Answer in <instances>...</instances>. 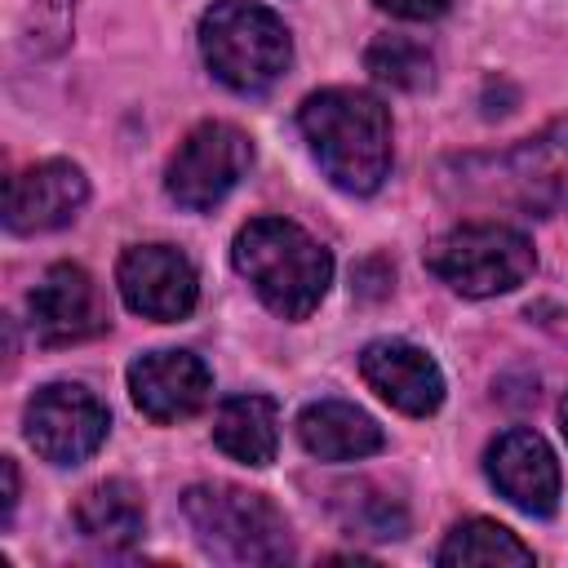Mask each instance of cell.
Segmentation results:
<instances>
[{
	"label": "cell",
	"mask_w": 568,
	"mask_h": 568,
	"mask_svg": "<svg viewBox=\"0 0 568 568\" xmlns=\"http://www.w3.org/2000/svg\"><path fill=\"white\" fill-rule=\"evenodd\" d=\"M302 138L337 191L373 195L390 173V115L364 89L311 93L297 111Z\"/></svg>",
	"instance_id": "obj_1"
},
{
	"label": "cell",
	"mask_w": 568,
	"mask_h": 568,
	"mask_svg": "<svg viewBox=\"0 0 568 568\" xmlns=\"http://www.w3.org/2000/svg\"><path fill=\"white\" fill-rule=\"evenodd\" d=\"M235 271L280 320H306L333 280V257L288 217H253L235 235Z\"/></svg>",
	"instance_id": "obj_2"
},
{
	"label": "cell",
	"mask_w": 568,
	"mask_h": 568,
	"mask_svg": "<svg viewBox=\"0 0 568 568\" xmlns=\"http://www.w3.org/2000/svg\"><path fill=\"white\" fill-rule=\"evenodd\" d=\"M457 195L497 200L524 213H555L568 204V120L546 124L537 138H524L493 160H457Z\"/></svg>",
	"instance_id": "obj_3"
},
{
	"label": "cell",
	"mask_w": 568,
	"mask_h": 568,
	"mask_svg": "<svg viewBox=\"0 0 568 568\" xmlns=\"http://www.w3.org/2000/svg\"><path fill=\"white\" fill-rule=\"evenodd\" d=\"M200 53L226 89L262 93L288 71L293 40H288V27L266 4L217 0L200 18Z\"/></svg>",
	"instance_id": "obj_4"
},
{
	"label": "cell",
	"mask_w": 568,
	"mask_h": 568,
	"mask_svg": "<svg viewBox=\"0 0 568 568\" xmlns=\"http://www.w3.org/2000/svg\"><path fill=\"white\" fill-rule=\"evenodd\" d=\"M182 515L204 546V555L226 564H284L293 555L284 515L248 488L235 484H195L182 497Z\"/></svg>",
	"instance_id": "obj_5"
},
{
	"label": "cell",
	"mask_w": 568,
	"mask_h": 568,
	"mask_svg": "<svg viewBox=\"0 0 568 568\" xmlns=\"http://www.w3.org/2000/svg\"><path fill=\"white\" fill-rule=\"evenodd\" d=\"M426 266L462 297H497L519 288L537 257L524 231L501 222H462L426 248Z\"/></svg>",
	"instance_id": "obj_6"
},
{
	"label": "cell",
	"mask_w": 568,
	"mask_h": 568,
	"mask_svg": "<svg viewBox=\"0 0 568 568\" xmlns=\"http://www.w3.org/2000/svg\"><path fill=\"white\" fill-rule=\"evenodd\" d=\"M248 164H253L248 133L235 129V124H226V120H204L173 151L169 173H164V186H169V195L182 209L204 213V209L222 204L240 186V178L248 173Z\"/></svg>",
	"instance_id": "obj_7"
},
{
	"label": "cell",
	"mask_w": 568,
	"mask_h": 568,
	"mask_svg": "<svg viewBox=\"0 0 568 568\" xmlns=\"http://www.w3.org/2000/svg\"><path fill=\"white\" fill-rule=\"evenodd\" d=\"M27 439L31 448L53 462V466H75L84 457L98 453V444L106 439V426H111V413L106 404L75 386V382H53V386H40L27 404Z\"/></svg>",
	"instance_id": "obj_8"
},
{
	"label": "cell",
	"mask_w": 568,
	"mask_h": 568,
	"mask_svg": "<svg viewBox=\"0 0 568 568\" xmlns=\"http://www.w3.org/2000/svg\"><path fill=\"white\" fill-rule=\"evenodd\" d=\"M115 284L129 311L146 315V320H182L191 315L200 284H195V266L186 262V253L169 248V244H133L120 253L115 266Z\"/></svg>",
	"instance_id": "obj_9"
},
{
	"label": "cell",
	"mask_w": 568,
	"mask_h": 568,
	"mask_svg": "<svg viewBox=\"0 0 568 568\" xmlns=\"http://www.w3.org/2000/svg\"><path fill=\"white\" fill-rule=\"evenodd\" d=\"M31 306V328L44 346H71L89 342L106 328V306L93 284V275L75 262H58L44 271V280L27 297Z\"/></svg>",
	"instance_id": "obj_10"
},
{
	"label": "cell",
	"mask_w": 568,
	"mask_h": 568,
	"mask_svg": "<svg viewBox=\"0 0 568 568\" xmlns=\"http://www.w3.org/2000/svg\"><path fill=\"white\" fill-rule=\"evenodd\" d=\"M89 200V182L71 160H44L9 178L4 191V226L13 235H40L67 226Z\"/></svg>",
	"instance_id": "obj_11"
},
{
	"label": "cell",
	"mask_w": 568,
	"mask_h": 568,
	"mask_svg": "<svg viewBox=\"0 0 568 568\" xmlns=\"http://www.w3.org/2000/svg\"><path fill=\"white\" fill-rule=\"evenodd\" d=\"M484 466H488L493 488L510 506H519L524 515H537V519L555 515V506H559V462H555V453L546 448V439L537 430L515 426V430L497 435Z\"/></svg>",
	"instance_id": "obj_12"
},
{
	"label": "cell",
	"mask_w": 568,
	"mask_h": 568,
	"mask_svg": "<svg viewBox=\"0 0 568 568\" xmlns=\"http://www.w3.org/2000/svg\"><path fill=\"white\" fill-rule=\"evenodd\" d=\"M213 377L191 351H151L129 364V395L151 422H182L204 408Z\"/></svg>",
	"instance_id": "obj_13"
},
{
	"label": "cell",
	"mask_w": 568,
	"mask_h": 568,
	"mask_svg": "<svg viewBox=\"0 0 568 568\" xmlns=\"http://www.w3.org/2000/svg\"><path fill=\"white\" fill-rule=\"evenodd\" d=\"M359 373H364V382L390 404V408H399V413H408V417H426V413H435L439 404H444V373H439V364L422 351V346H413V342H373V346H364V355H359Z\"/></svg>",
	"instance_id": "obj_14"
},
{
	"label": "cell",
	"mask_w": 568,
	"mask_h": 568,
	"mask_svg": "<svg viewBox=\"0 0 568 568\" xmlns=\"http://www.w3.org/2000/svg\"><path fill=\"white\" fill-rule=\"evenodd\" d=\"M297 439L320 462H359V457L382 453V444H386L382 426L368 413H359L355 404H342V399L306 404L302 417H297Z\"/></svg>",
	"instance_id": "obj_15"
},
{
	"label": "cell",
	"mask_w": 568,
	"mask_h": 568,
	"mask_svg": "<svg viewBox=\"0 0 568 568\" xmlns=\"http://www.w3.org/2000/svg\"><path fill=\"white\" fill-rule=\"evenodd\" d=\"M213 444L244 462V466H271L280 448V413L266 395H235L213 417Z\"/></svg>",
	"instance_id": "obj_16"
},
{
	"label": "cell",
	"mask_w": 568,
	"mask_h": 568,
	"mask_svg": "<svg viewBox=\"0 0 568 568\" xmlns=\"http://www.w3.org/2000/svg\"><path fill=\"white\" fill-rule=\"evenodd\" d=\"M75 528L106 550H124L142 537L146 528V510H142V493L129 479H102L93 484L80 501H75Z\"/></svg>",
	"instance_id": "obj_17"
},
{
	"label": "cell",
	"mask_w": 568,
	"mask_h": 568,
	"mask_svg": "<svg viewBox=\"0 0 568 568\" xmlns=\"http://www.w3.org/2000/svg\"><path fill=\"white\" fill-rule=\"evenodd\" d=\"M439 564H448V568H462V564H519V568H528L532 550L510 528H501L493 519H466L444 537Z\"/></svg>",
	"instance_id": "obj_18"
},
{
	"label": "cell",
	"mask_w": 568,
	"mask_h": 568,
	"mask_svg": "<svg viewBox=\"0 0 568 568\" xmlns=\"http://www.w3.org/2000/svg\"><path fill=\"white\" fill-rule=\"evenodd\" d=\"M333 510H337V519H342V528H346L351 537L395 541V537H404V528H408L404 506H399L390 493L373 488V484H346V488H337Z\"/></svg>",
	"instance_id": "obj_19"
},
{
	"label": "cell",
	"mask_w": 568,
	"mask_h": 568,
	"mask_svg": "<svg viewBox=\"0 0 568 568\" xmlns=\"http://www.w3.org/2000/svg\"><path fill=\"white\" fill-rule=\"evenodd\" d=\"M364 67H368L382 84L404 89V93H417V89H426V84L435 80L430 53H426L417 40H404V36H382V40H373L368 53H364Z\"/></svg>",
	"instance_id": "obj_20"
},
{
	"label": "cell",
	"mask_w": 568,
	"mask_h": 568,
	"mask_svg": "<svg viewBox=\"0 0 568 568\" xmlns=\"http://www.w3.org/2000/svg\"><path fill=\"white\" fill-rule=\"evenodd\" d=\"M377 4L395 18H408V22H426V18H439L448 9V0H377Z\"/></svg>",
	"instance_id": "obj_21"
},
{
	"label": "cell",
	"mask_w": 568,
	"mask_h": 568,
	"mask_svg": "<svg viewBox=\"0 0 568 568\" xmlns=\"http://www.w3.org/2000/svg\"><path fill=\"white\" fill-rule=\"evenodd\" d=\"M0 479H4V524L13 519V506H18V466L4 457L0 462Z\"/></svg>",
	"instance_id": "obj_22"
},
{
	"label": "cell",
	"mask_w": 568,
	"mask_h": 568,
	"mask_svg": "<svg viewBox=\"0 0 568 568\" xmlns=\"http://www.w3.org/2000/svg\"><path fill=\"white\" fill-rule=\"evenodd\" d=\"M559 422H564V439H568V399L559 404Z\"/></svg>",
	"instance_id": "obj_23"
}]
</instances>
